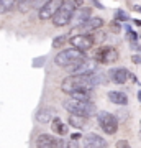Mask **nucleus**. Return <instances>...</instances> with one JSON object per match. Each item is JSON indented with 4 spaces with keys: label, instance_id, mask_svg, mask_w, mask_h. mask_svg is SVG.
Masks as SVG:
<instances>
[{
    "label": "nucleus",
    "instance_id": "28",
    "mask_svg": "<svg viewBox=\"0 0 141 148\" xmlns=\"http://www.w3.org/2000/svg\"><path fill=\"white\" fill-rule=\"evenodd\" d=\"M115 147H116V148H131V147H130V143H128V140H123V138L116 142Z\"/></svg>",
    "mask_w": 141,
    "mask_h": 148
},
{
    "label": "nucleus",
    "instance_id": "10",
    "mask_svg": "<svg viewBox=\"0 0 141 148\" xmlns=\"http://www.w3.org/2000/svg\"><path fill=\"white\" fill-rule=\"evenodd\" d=\"M69 74H87V73H92V71H97V61H92V59H84L77 64H72L66 69Z\"/></svg>",
    "mask_w": 141,
    "mask_h": 148
},
{
    "label": "nucleus",
    "instance_id": "9",
    "mask_svg": "<svg viewBox=\"0 0 141 148\" xmlns=\"http://www.w3.org/2000/svg\"><path fill=\"white\" fill-rule=\"evenodd\" d=\"M63 3H64V0H49L41 10H38V18L41 21L52 20L56 16V13L59 12V8L63 7Z\"/></svg>",
    "mask_w": 141,
    "mask_h": 148
},
{
    "label": "nucleus",
    "instance_id": "17",
    "mask_svg": "<svg viewBox=\"0 0 141 148\" xmlns=\"http://www.w3.org/2000/svg\"><path fill=\"white\" fill-rule=\"evenodd\" d=\"M51 130L56 133V135H59V137H64V135H67L69 127L59 119V117H56V119L51 122Z\"/></svg>",
    "mask_w": 141,
    "mask_h": 148
},
{
    "label": "nucleus",
    "instance_id": "19",
    "mask_svg": "<svg viewBox=\"0 0 141 148\" xmlns=\"http://www.w3.org/2000/svg\"><path fill=\"white\" fill-rule=\"evenodd\" d=\"M71 99H76V101H90L92 99V90H87V89H79L76 92L69 95Z\"/></svg>",
    "mask_w": 141,
    "mask_h": 148
},
{
    "label": "nucleus",
    "instance_id": "11",
    "mask_svg": "<svg viewBox=\"0 0 141 148\" xmlns=\"http://www.w3.org/2000/svg\"><path fill=\"white\" fill-rule=\"evenodd\" d=\"M130 71L126 68H112L107 73V77L108 81H112L113 84H125L126 81L130 79Z\"/></svg>",
    "mask_w": 141,
    "mask_h": 148
},
{
    "label": "nucleus",
    "instance_id": "14",
    "mask_svg": "<svg viewBox=\"0 0 141 148\" xmlns=\"http://www.w3.org/2000/svg\"><path fill=\"white\" fill-rule=\"evenodd\" d=\"M59 140L49 133H41L36 138V148H58Z\"/></svg>",
    "mask_w": 141,
    "mask_h": 148
},
{
    "label": "nucleus",
    "instance_id": "35",
    "mask_svg": "<svg viewBox=\"0 0 141 148\" xmlns=\"http://www.w3.org/2000/svg\"><path fill=\"white\" fill-rule=\"evenodd\" d=\"M74 5L77 7V8H80V7H84V0H72Z\"/></svg>",
    "mask_w": 141,
    "mask_h": 148
},
{
    "label": "nucleus",
    "instance_id": "7",
    "mask_svg": "<svg viewBox=\"0 0 141 148\" xmlns=\"http://www.w3.org/2000/svg\"><path fill=\"white\" fill-rule=\"evenodd\" d=\"M102 27H104V18H100V16H92V18H89L85 23H82L80 27L72 28L69 35H72V36H76V35H89V33H95Z\"/></svg>",
    "mask_w": 141,
    "mask_h": 148
},
{
    "label": "nucleus",
    "instance_id": "26",
    "mask_svg": "<svg viewBox=\"0 0 141 148\" xmlns=\"http://www.w3.org/2000/svg\"><path fill=\"white\" fill-rule=\"evenodd\" d=\"M49 0H33V8H38V10H41L43 7L46 5Z\"/></svg>",
    "mask_w": 141,
    "mask_h": 148
},
{
    "label": "nucleus",
    "instance_id": "18",
    "mask_svg": "<svg viewBox=\"0 0 141 148\" xmlns=\"http://www.w3.org/2000/svg\"><path fill=\"white\" fill-rule=\"evenodd\" d=\"M69 125L77 130H84L87 127V119L80 115H74V114H69Z\"/></svg>",
    "mask_w": 141,
    "mask_h": 148
},
{
    "label": "nucleus",
    "instance_id": "12",
    "mask_svg": "<svg viewBox=\"0 0 141 148\" xmlns=\"http://www.w3.org/2000/svg\"><path fill=\"white\" fill-rule=\"evenodd\" d=\"M84 148H108V143L104 137H100L97 133H87L82 138Z\"/></svg>",
    "mask_w": 141,
    "mask_h": 148
},
{
    "label": "nucleus",
    "instance_id": "5",
    "mask_svg": "<svg viewBox=\"0 0 141 148\" xmlns=\"http://www.w3.org/2000/svg\"><path fill=\"white\" fill-rule=\"evenodd\" d=\"M97 122H99L100 128H102L107 135H115V133L118 132V125H120V122H118L116 115L110 114V112L100 110L99 114H97Z\"/></svg>",
    "mask_w": 141,
    "mask_h": 148
},
{
    "label": "nucleus",
    "instance_id": "1",
    "mask_svg": "<svg viewBox=\"0 0 141 148\" xmlns=\"http://www.w3.org/2000/svg\"><path fill=\"white\" fill-rule=\"evenodd\" d=\"M105 82V74L100 71H92L87 74H71L67 77H64L61 82V90L64 94H72L79 89H87L94 90L97 86Z\"/></svg>",
    "mask_w": 141,
    "mask_h": 148
},
{
    "label": "nucleus",
    "instance_id": "40",
    "mask_svg": "<svg viewBox=\"0 0 141 148\" xmlns=\"http://www.w3.org/2000/svg\"><path fill=\"white\" fill-rule=\"evenodd\" d=\"M136 94H138V101H140V102H141V89H140V90H138V92H136Z\"/></svg>",
    "mask_w": 141,
    "mask_h": 148
},
{
    "label": "nucleus",
    "instance_id": "37",
    "mask_svg": "<svg viewBox=\"0 0 141 148\" xmlns=\"http://www.w3.org/2000/svg\"><path fill=\"white\" fill-rule=\"evenodd\" d=\"M130 79L133 81V82H136V84H138V77H136V76H135V74H133V73L130 74Z\"/></svg>",
    "mask_w": 141,
    "mask_h": 148
},
{
    "label": "nucleus",
    "instance_id": "24",
    "mask_svg": "<svg viewBox=\"0 0 141 148\" xmlns=\"http://www.w3.org/2000/svg\"><path fill=\"white\" fill-rule=\"evenodd\" d=\"M108 28H110V32H112V33H115V35H118V33L121 32V23H120L118 20H113V21H110Z\"/></svg>",
    "mask_w": 141,
    "mask_h": 148
},
{
    "label": "nucleus",
    "instance_id": "31",
    "mask_svg": "<svg viewBox=\"0 0 141 148\" xmlns=\"http://www.w3.org/2000/svg\"><path fill=\"white\" fill-rule=\"evenodd\" d=\"M131 61H133L135 64H140V63H141V56H140L138 53H136V54H133V56H131Z\"/></svg>",
    "mask_w": 141,
    "mask_h": 148
},
{
    "label": "nucleus",
    "instance_id": "29",
    "mask_svg": "<svg viewBox=\"0 0 141 148\" xmlns=\"http://www.w3.org/2000/svg\"><path fill=\"white\" fill-rule=\"evenodd\" d=\"M116 114H118V115H116V119H118V122H121V120H126V119H128V112H126V110H118Z\"/></svg>",
    "mask_w": 141,
    "mask_h": 148
},
{
    "label": "nucleus",
    "instance_id": "30",
    "mask_svg": "<svg viewBox=\"0 0 141 148\" xmlns=\"http://www.w3.org/2000/svg\"><path fill=\"white\" fill-rule=\"evenodd\" d=\"M43 61H46V58H44V56H41V58H36V59H35V63H33V66H35V68H40V66L43 64Z\"/></svg>",
    "mask_w": 141,
    "mask_h": 148
},
{
    "label": "nucleus",
    "instance_id": "22",
    "mask_svg": "<svg viewBox=\"0 0 141 148\" xmlns=\"http://www.w3.org/2000/svg\"><path fill=\"white\" fill-rule=\"evenodd\" d=\"M33 7V0H16V8L21 13H26Z\"/></svg>",
    "mask_w": 141,
    "mask_h": 148
},
{
    "label": "nucleus",
    "instance_id": "23",
    "mask_svg": "<svg viewBox=\"0 0 141 148\" xmlns=\"http://www.w3.org/2000/svg\"><path fill=\"white\" fill-rule=\"evenodd\" d=\"M125 28H126V33H128V41H130V43H138L140 35H138L135 30H131L130 25H125Z\"/></svg>",
    "mask_w": 141,
    "mask_h": 148
},
{
    "label": "nucleus",
    "instance_id": "25",
    "mask_svg": "<svg viewBox=\"0 0 141 148\" xmlns=\"http://www.w3.org/2000/svg\"><path fill=\"white\" fill-rule=\"evenodd\" d=\"M116 20L120 21V23H126V21H131L130 20V16H128V13L126 12H123V10H116Z\"/></svg>",
    "mask_w": 141,
    "mask_h": 148
},
{
    "label": "nucleus",
    "instance_id": "41",
    "mask_svg": "<svg viewBox=\"0 0 141 148\" xmlns=\"http://www.w3.org/2000/svg\"><path fill=\"white\" fill-rule=\"evenodd\" d=\"M140 40H141V35H140Z\"/></svg>",
    "mask_w": 141,
    "mask_h": 148
},
{
    "label": "nucleus",
    "instance_id": "27",
    "mask_svg": "<svg viewBox=\"0 0 141 148\" xmlns=\"http://www.w3.org/2000/svg\"><path fill=\"white\" fill-rule=\"evenodd\" d=\"M94 38H95V43H100V41H104L105 38H107V33L95 32V33H94Z\"/></svg>",
    "mask_w": 141,
    "mask_h": 148
},
{
    "label": "nucleus",
    "instance_id": "2",
    "mask_svg": "<svg viewBox=\"0 0 141 148\" xmlns=\"http://www.w3.org/2000/svg\"><path fill=\"white\" fill-rule=\"evenodd\" d=\"M63 107L69 114H74V115H80V117H85L89 119L92 115H97V107L94 106L92 101H76V99H66L63 102Z\"/></svg>",
    "mask_w": 141,
    "mask_h": 148
},
{
    "label": "nucleus",
    "instance_id": "13",
    "mask_svg": "<svg viewBox=\"0 0 141 148\" xmlns=\"http://www.w3.org/2000/svg\"><path fill=\"white\" fill-rule=\"evenodd\" d=\"M89 18H92V8L80 7V8H77V10H76V13H74L72 21H71V23H72L74 28H76V27H80L82 23H85Z\"/></svg>",
    "mask_w": 141,
    "mask_h": 148
},
{
    "label": "nucleus",
    "instance_id": "8",
    "mask_svg": "<svg viewBox=\"0 0 141 148\" xmlns=\"http://www.w3.org/2000/svg\"><path fill=\"white\" fill-rule=\"evenodd\" d=\"M69 45L79 51H89L90 48L95 46V38H94V33H89V35H76V36H71L69 40Z\"/></svg>",
    "mask_w": 141,
    "mask_h": 148
},
{
    "label": "nucleus",
    "instance_id": "6",
    "mask_svg": "<svg viewBox=\"0 0 141 148\" xmlns=\"http://www.w3.org/2000/svg\"><path fill=\"white\" fill-rule=\"evenodd\" d=\"M120 58V54L116 51V48L113 46H100L97 51H95V56L94 59L97 61V64H115Z\"/></svg>",
    "mask_w": 141,
    "mask_h": 148
},
{
    "label": "nucleus",
    "instance_id": "4",
    "mask_svg": "<svg viewBox=\"0 0 141 148\" xmlns=\"http://www.w3.org/2000/svg\"><path fill=\"white\" fill-rule=\"evenodd\" d=\"M76 10H77V7L74 5L72 0H64L63 7L59 8L56 16L52 18V25H54V27H59V28L69 25V23L72 21V16H74V13H76Z\"/></svg>",
    "mask_w": 141,
    "mask_h": 148
},
{
    "label": "nucleus",
    "instance_id": "39",
    "mask_svg": "<svg viewBox=\"0 0 141 148\" xmlns=\"http://www.w3.org/2000/svg\"><path fill=\"white\" fill-rule=\"evenodd\" d=\"M133 10L138 12V13H141V5H135V7H133Z\"/></svg>",
    "mask_w": 141,
    "mask_h": 148
},
{
    "label": "nucleus",
    "instance_id": "3",
    "mask_svg": "<svg viewBox=\"0 0 141 148\" xmlns=\"http://www.w3.org/2000/svg\"><path fill=\"white\" fill-rule=\"evenodd\" d=\"M84 59H85V53L79 51L76 48H66V49L59 51V53L54 56V64L59 66V68L67 69L69 66L77 64V63H80V61H84Z\"/></svg>",
    "mask_w": 141,
    "mask_h": 148
},
{
    "label": "nucleus",
    "instance_id": "38",
    "mask_svg": "<svg viewBox=\"0 0 141 148\" xmlns=\"http://www.w3.org/2000/svg\"><path fill=\"white\" fill-rule=\"evenodd\" d=\"M133 23H135L136 27H141V20H138V18H135V20H131Z\"/></svg>",
    "mask_w": 141,
    "mask_h": 148
},
{
    "label": "nucleus",
    "instance_id": "32",
    "mask_svg": "<svg viewBox=\"0 0 141 148\" xmlns=\"http://www.w3.org/2000/svg\"><path fill=\"white\" fill-rule=\"evenodd\" d=\"M130 46H131L133 51H136V53H140V51H141V46L138 45V43H130Z\"/></svg>",
    "mask_w": 141,
    "mask_h": 148
},
{
    "label": "nucleus",
    "instance_id": "34",
    "mask_svg": "<svg viewBox=\"0 0 141 148\" xmlns=\"http://www.w3.org/2000/svg\"><path fill=\"white\" fill-rule=\"evenodd\" d=\"M82 135H80V133H72V135H71V140H76V142H79V140H82Z\"/></svg>",
    "mask_w": 141,
    "mask_h": 148
},
{
    "label": "nucleus",
    "instance_id": "36",
    "mask_svg": "<svg viewBox=\"0 0 141 148\" xmlns=\"http://www.w3.org/2000/svg\"><path fill=\"white\" fill-rule=\"evenodd\" d=\"M92 3H94V7H97V8H100V10H104L105 7L102 5V3H100V2H97V0H94V2H92Z\"/></svg>",
    "mask_w": 141,
    "mask_h": 148
},
{
    "label": "nucleus",
    "instance_id": "16",
    "mask_svg": "<svg viewBox=\"0 0 141 148\" xmlns=\"http://www.w3.org/2000/svg\"><path fill=\"white\" fill-rule=\"evenodd\" d=\"M107 97H108V101L112 102V104H115V106L125 107L126 104H128V95H126L125 92H121V90H108Z\"/></svg>",
    "mask_w": 141,
    "mask_h": 148
},
{
    "label": "nucleus",
    "instance_id": "33",
    "mask_svg": "<svg viewBox=\"0 0 141 148\" xmlns=\"http://www.w3.org/2000/svg\"><path fill=\"white\" fill-rule=\"evenodd\" d=\"M67 148H79V143L76 140H69L67 142Z\"/></svg>",
    "mask_w": 141,
    "mask_h": 148
},
{
    "label": "nucleus",
    "instance_id": "15",
    "mask_svg": "<svg viewBox=\"0 0 141 148\" xmlns=\"http://www.w3.org/2000/svg\"><path fill=\"white\" fill-rule=\"evenodd\" d=\"M56 119V110L52 107H43L36 114V122L38 123H51Z\"/></svg>",
    "mask_w": 141,
    "mask_h": 148
},
{
    "label": "nucleus",
    "instance_id": "21",
    "mask_svg": "<svg viewBox=\"0 0 141 148\" xmlns=\"http://www.w3.org/2000/svg\"><path fill=\"white\" fill-rule=\"evenodd\" d=\"M16 7V0H0V13H8Z\"/></svg>",
    "mask_w": 141,
    "mask_h": 148
},
{
    "label": "nucleus",
    "instance_id": "20",
    "mask_svg": "<svg viewBox=\"0 0 141 148\" xmlns=\"http://www.w3.org/2000/svg\"><path fill=\"white\" fill-rule=\"evenodd\" d=\"M69 40H71V36H69V35H59V36H56L54 40H52V45H51V46L54 48V49L63 48L66 43H69Z\"/></svg>",
    "mask_w": 141,
    "mask_h": 148
}]
</instances>
